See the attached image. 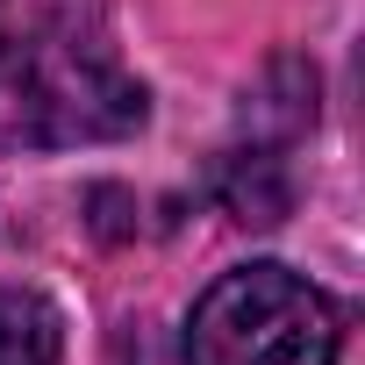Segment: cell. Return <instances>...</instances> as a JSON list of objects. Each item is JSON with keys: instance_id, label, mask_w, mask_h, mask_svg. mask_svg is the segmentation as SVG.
Masks as SVG:
<instances>
[{"instance_id": "cell-1", "label": "cell", "mask_w": 365, "mask_h": 365, "mask_svg": "<svg viewBox=\"0 0 365 365\" xmlns=\"http://www.w3.org/2000/svg\"><path fill=\"white\" fill-rule=\"evenodd\" d=\"M143 86L101 36H79L72 22H51L22 43L0 36V150L122 143L143 129Z\"/></svg>"}, {"instance_id": "cell-2", "label": "cell", "mask_w": 365, "mask_h": 365, "mask_svg": "<svg viewBox=\"0 0 365 365\" xmlns=\"http://www.w3.org/2000/svg\"><path fill=\"white\" fill-rule=\"evenodd\" d=\"M344 308L294 265H237L187 315V365H336Z\"/></svg>"}, {"instance_id": "cell-3", "label": "cell", "mask_w": 365, "mask_h": 365, "mask_svg": "<svg viewBox=\"0 0 365 365\" xmlns=\"http://www.w3.org/2000/svg\"><path fill=\"white\" fill-rule=\"evenodd\" d=\"M65 315L36 287H0V365H58Z\"/></svg>"}]
</instances>
